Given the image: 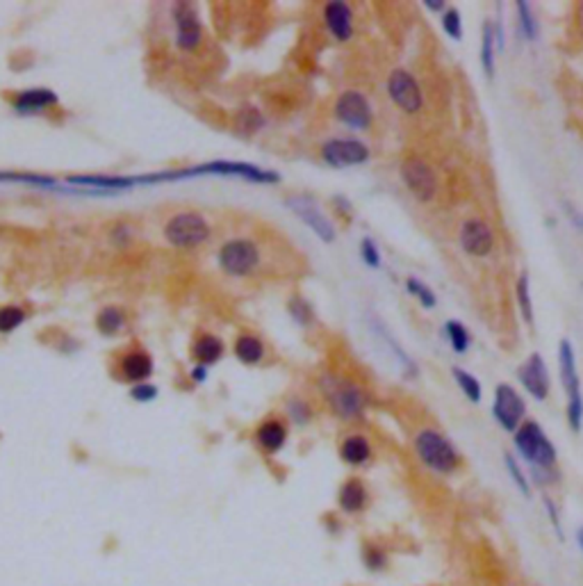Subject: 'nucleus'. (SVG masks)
I'll return each mask as SVG.
<instances>
[{"mask_svg": "<svg viewBox=\"0 0 583 586\" xmlns=\"http://www.w3.org/2000/svg\"><path fill=\"white\" fill-rule=\"evenodd\" d=\"M287 311H290L292 320L297 322L299 327H311L312 322H315V308L301 294H297V297H292L287 302Z\"/></svg>", "mask_w": 583, "mask_h": 586, "instance_id": "31", "label": "nucleus"}, {"mask_svg": "<svg viewBox=\"0 0 583 586\" xmlns=\"http://www.w3.org/2000/svg\"><path fill=\"white\" fill-rule=\"evenodd\" d=\"M287 416H290V420L294 422V425H308V422L312 420V408L311 404L306 402V399L301 398H294L287 402Z\"/></svg>", "mask_w": 583, "mask_h": 586, "instance_id": "37", "label": "nucleus"}, {"mask_svg": "<svg viewBox=\"0 0 583 586\" xmlns=\"http://www.w3.org/2000/svg\"><path fill=\"white\" fill-rule=\"evenodd\" d=\"M165 237L178 249H194L210 237V224L198 213H178L167 222Z\"/></svg>", "mask_w": 583, "mask_h": 586, "instance_id": "7", "label": "nucleus"}, {"mask_svg": "<svg viewBox=\"0 0 583 586\" xmlns=\"http://www.w3.org/2000/svg\"><path fill=\"white\" fill-rule=\"evenodd\" d=\"M338 452L342 464H347L349 468H362V466H368L374 456L372 443H369L368 436L362 434L344 436Z\"/></svg>", "mask_w": 583, "mask_h": 586, "instance_id": "19", "label": "nucleus"}, {"mask_svg": "<svg viewBox=\"0 0 583 586\" xmlns=\"http://www.w3.org/2000/svg\"><path fill=\"white\" fill-rule=\"evenodd\" d=\"M171 14H174L176 43H178L180 51H196L203 39V28L196 10L189 3H178V5H174Z\"/></svg>", "mask_w": 583, "mask_h": 586, "instance_id": "15", "label": "nucleus"}, {"mask_svg": "<svg viewBox=\"0 0 583 586\" xmlns=\"http://www.w3.org/2000/svg\"><path fill=\"white\" fill-rule=\"evenodd\" d=\"M25 322V311L19 306L0 308V333H10Z\"/></svg>", "mask_w": 583, "mask_h": 586, "instance_id": "36", "label": "nucleus"}, {"mask_svg": "<svg viewBox=\"0 0 583 586\" xmlns=\"http://www.w3.org/2000/svg\"><path fill=\"white\" fill-rule=\"evenodd\" d=\"M235 356L244 365H258L264 359V342L258 336L242 333L235 341Z\"/></svg>", "mask_w": 583, "mask_h": 586, "instance_id": "25", "label": "nucleus"}, {"mask_svg": "<svg viewBox=\"0 0 583 586\" xmlns=\"http://www.w3.org/2000/svg\"><path fill=\"white\" fill-rule=\"evenodd\" d=\"M237 176L249 183L258 185H276L281 183V174L272 169H263V167L253 165V162H235V160H215L205 162V165L187 167V169L176 171H162V180H178V178H192V176Z\"/></svg>", "mask_w": 583, "mask_h": 586, "instance_id": "4", "label": "nucleus"}, {"mask_svg": "<svg viewBox=\"0 0 583 586\" xmlns=\"http://www.w3.org/2000/svg\"><path fill=\"white\" fill-rule=\"evenodd\" d=\"M515 452L529 466V470H554L559 461L556 445L536 420H524L513 434Z\"/></svg>", "mask_w": 583, "mask_h": 586, "instance_id": "3", "label": "nucleus"}, {"mask_svg": "<svg viewBox=\"0 0 583 586\" xmlns=\"http://www.w3.org/2000/svg\"><path fill=\"white\" fill-rule=\"evenodd\" d=\"M57 105V94L51 90H25L14 99V110L21 114H34Z\"/></svg>", "mask_w": 583, "mask_h": 586, "instance_id": "21", "label": "nucleus"}, {"mask_svg": "<svg viewBox=\"0 0 583 586\" xmlns=\"http://www.w3.org/2000/svg\"><path fill=\"white\" fill-rule=\"evenodd\" d=\"M360 255H362V260H365V265L372 267V270H378V267L383 265L381 249H378V245L372 240V237H362Z\"/></svg>", "mask_w": 583, "mask_h": 586, "instance_id": "39", "label": "nucleus"}, {"mask_svg": "<svg viewBox=\"0 0 583 586\" xmlns=\"http://www.w3.org/2000/svg\"><path fill=\"white\" fill-rule=\"evenodd\" d=\"M333 204L342 215H351V204H349V199H344V197H333Z\"/></svg>", "mask_w": 583, "mask_h": 586, "instance_id": "43", "label": "nucleus"}, {"mask_svg": "<svg viewBox=\"0 0 583 586\" xmlns=\"http://www.w3.org/2000/svg\"><path fill=\"white\" fill-rule=\"evenodd\" d=\"M132 398L139 399V402H151L158 398V388L151 383H139V386L132 388Z\"/></svg>", "mask_w": 583, "mask_h": 586, "instance_id": "41", "label": "nucleus"}, {"mask_svg": "<svg viewBox=\"0 0 583 586\" xmlns=\"http://www.w3.org/2000/svg\"><path fill=\"white\" fill-rule=\"evenodd\" d=\"M443 30L454 42H458V39L463 37V19L456 7H447V10L443 12Z\"/></svg>", "mask_w": 583, "mask_h": 586, "instance_id": "38", "label": "nucleus"}, {"mask_svg": "<svg viewBox=\"0 0 583 586\" xmlns=\"http://www.w3.org/2000/svg\"><path fill=\"white\" fill-rule=\"evenodd\" d=\"M494 24L485 21L481 28V69L488 78H494Z\"/></svg>", "mask_w": 583, "mask_h": 586, "instance_id": "26", "label": "nucleus"}, {"mask_svg": "<svg viewBox=\"0 0 583 586\" xmlns=\"http://www.w3.org/2000/svg\"><path fill=\"white\" fill-rule=\"evenodd\" d=\"M527 416V404H524L522 395L515 390L511 383H499L494 388V402H492V418L503 431L515 434L520 425Z\"/></svg>", "mask_w": 583, "mask_h": 586, "instance_id": "8", "label": "nucleus"}, {"mask_svg": "<svg viewBox=\"0 0 583 586\" xmlns=\"http://www.w3.org/2000/svg\"><path fill=\"white\" fill-rule=\"evenodd\" d=\"M287 436H290V431H287L285 420L267 418L255 429V443L264 454H278L287 445Z\"/></svg>", "mask_w": 583, "mask_h": 586, "instance_id": "20", "label": "nucleus"}, {"mask_svg": "<svg viewBox=\"0 0 583 586\" xmlns=\"http://www.w3.org/2000/svg\"><path fill=\"white\" fill-rule=\"evenodd\" d=\"M321 160L333 169H347V167L365 165L369 160V147L356 138H333L321 144Z\"/></svg>", "mask_w": 583, "mask_h": 586, "instance_id": "9", "label": "nucleus"}, {"mask_svg": "<svg viewBox=\"0 0 583 586\" xmlns=\"http://www.w3.org/2000/svg\"><path fill=\"white\" fill-rule=\"evenodd\" d=\"M515 297H518L520 312H522L524 322L529 327H533V299H531V283H529V274L522 272L518 279V285H515Z\"/></svg>", "mask_w": 583, "mask_h": 586, "instance_id": "30", "label": "nucleus"}, {"mask_svg": "<svg viewBox=\"0 0 583 586\" xmlns=\"http://www.w3.org/2000/svg\"><path fill=\"white\" fill-rule=\"evenodd\" d=\"M406 290H408L410 297H415L419 303H422V308H435L437 303L435 293H433L424 281H419L417 276H408V279H406Z\"/></svg>", "mask_w": 583, "mask_h": 586, "instance_id": "33", "label": "nucleus"}, {"mask_svg": "<svg viewBox=\"0 0 583 586\" xmlns=\"http://www.w3.org/2000/svg\"><path fill=\"white\" fill-rule=\"evenodd\" d=\"M324 25L330 37L338 42H349L353 37V12L342 0H333L324 7Z\"/></svg>", "mask_w": 583, "mask_h": 586, "instance_id": "18", "label": "nucleus"}, {"mask_svg": "<svg viewBox=\"0 0 583 586\" xmlns=\"http://www.w3.org/2000/svg\"><path fill=\"white\" fill-rule=\"evenodd\" d=\"M444 336H447L449 345H452V350L456 351V354H465L467 350H470V331H467V327L463 324V322L458 320H449L447 324H444Z\"/></svg>", "mask_w": 583, "mask_h": 586, "instance_id": "29", "label": "nucleus"}, {"mask_svg": "<svg viewBox=\"0 0 583 586\" xmlns=\"http://www.w3.org/2000/svg\"><path fill=\"white\" fill-rule=\"evenodd\" d=\"M260 246L249 237H235L228 240L219 249V265L228 276H251L260 267Z\"/></svg>", "mask_w": 583, "mask_h": 586, "instance_id": "6", "label": "nucleus"}, {"mask_svg": "<svg viewBox=\"0 0 583 586\" xmlns=\"http://www.w3.org/2000/svg\"><path fill=\"white\" fill-rule=\"evenodd\" d=\"M503 466H506L508 477L513 479V484L518 486V491L522 493L524 497H531V482H529L527 473L522 470L520 461L515 459L513 454H503Z\"/></svg>", "mask_w": 583, "mask_h": 586, "instance_id": "32", "label": "nucleus"}, {"mask_svg": "<svg viewBox=\"0 0 583 586\" xmlns=\"http://www.w3.org/2000/svg\"><path fill=\"white\" fill-rule=\"evenodd\" d=\"M369 488L360 477H349L338 488V509L344 515H360L369 506Z\"/></svg>", "mask_w": 583, "mask_h": 586, "instance_id": "17", "label": "nucleus"}, {"mask_svg": "<svg viewBox=\"0 0 583 586\" xmlns=\"http://www.w3.org/2000/svg\"><path fill=\"white\" fill-rule=\"evenodd\" d=\"M378 336H381L383 341H386V345L390 347V351H395V356H397V359H399V363L404 365L406 374H410V377H415V374H417V365H415V360L410 359L408 354H406L404 347H401L399 342H397L395 338H392L390 333H387V329L381 327V324H378Z\"/></svg>", "mask_w": 583, "mask_h": 586, "instance_id": "35", "label": "nucleus"}, {"mask_svg": "<svg viewBox=\"0 0 583 586\" xmlns=\"http://www.w3.org/2000/svg\"><path fill=\"white\" fill-rule=\"evenodd\" d=\"M401 180H404V185L415 199L422 201V204H428V201L435 199L437 178L422 158H408L401 165Z\"/></svg>", "mask_w": 583, "mask_h": 586, "instance_id": "13", "label": "nucleus"}, {"mask_svg": "<svg viewBox=\"0 0 583 586\" xmlns=\"http://www.w3.org/2000/svg\"><path fill=\"white\" fill-rule=\"evenodd\" d=\"M320 388L329 408L338 418H342L347 422H356L365 418L368 395H365V390L353 379L329 372L320 379Z\"/></svg>", "mask_w": 583, "mask_h": 586, "instance_id": "1", "label": "nucleus"}, {"mask_svg": "<svg viewBox=\"0 0 583 586\" xmlns=\"http://www.w3.org/2000/svg\"><path fill=\"white\" fill-rule=\"evenodd\" d=\"M415 456L419 459V464L426 470L435 475H454L461 468V454H458L456 445L437 429H422L413 440Z\"/></svg>", "mask_w": 583, "mask_h": 586, "instance_id": "2", "label": "nucleus"}, {"mask_svg": "<svg viewBox=\"0 0 583 586\" xmlns=\"http://www.w3.org/2000/svg\"><path fill=\"white\" fill-rule=\"evenodd\" d=\"M559 365H560V381H563L565 395H568V425L572 431H581L583 427L581 379H578V372H577V356H574V347L568 338H563L559 345Z\"/></svg>", "mask_w": 583, "mask_h": 586, "instance_id": "5", "label": "nucleus"}, {"mask_svg": "<svg viewBox=\"0 0 583 586\" xmlns=\"http://www.w3.org/2000/svg\"><path fill=\"white\" fill-rule=\"evenodd\" d=\"M424 5H426V10H431V12H444V10H447V5H444L443 0H426Z\"/></svg>", "mask_w": 583, "mask_h": 586, "instance_id": "44", "label": "nucleus"}, {"mask_svg": "<svg viewBox=\"0 0 583 586\" xmlns=\"http://www.w3.org/2000/svg\"><path fill=\"white\" fill-rule=\"evenodd\" d=\"M545 511H547V515H550V523H551V527H554V532L556 534H559V539L563 541L565 539V534H563V525H560V515H559V511H556V504H554V500H551V497H547L545 495Z\"/></svg>", "mask_w": 583, "mask_h": 586, "instance_id": "40", "label": "nucleus"}, {"mask_svg": "<svg viewBox=\"0 0 583 586\" xmlns=\"http://www.w3.org/2000/svg\"><path fill=\"white\" fill-rule=\"evenodd\" d=\"M387 94L395 101L397 108H401L408 114H417L424 108V94L419 87L417 78L406 69H395L387 76Z\"/></svg>", "mask_w": 583, "mask_h": 586, "instance_id": "11", "label": "nucleus"}, {"mask_svg": "<svg viewBox=\"0 0 583 586\" xmlns=\"http://www.w3.org/2000/svg\"><path fill=\"white\" fill-rule=\"evenodd\" d=\"M123 324H126V317H123V312L119 308H105V311L99 312V320H96V327L105 336L117 333L119 329H123Z\"/></svg>", "mask_w": 583, "mask_h": 586, "instance_id": "34", "label": "nucleus"}, {"mask_svg": "<svg viewBox=\"0 0 583 586\" xmlns=\"http://www.w3.org/2000/svg\"><path fill=\"white\" fill-rule=\"evenodd\" d=\"M454 379H456L461 393L465 395L472 404L481 402V398H483V386H481V381L474 377V374H470L463 368H454Z\"/></svg>", "mask_w": 583, "mask_h": 586, "instance_id": "28", "label": "nucleus"}, {"mask_svg": "<svg viewBox=\"0 0 583 586\" xmlns=\"http://www.w3.org/2000/svg\"><path fill=\"white\" fill-rule=\"evenodd\" d=\"M577 543H578V548H581V552H583V527H578V530H577Z\"/></svg>", "mask_w": 583, "mask_h": 586, "instance_id": "46", "label": "nucleus"}, {"mask_svg": "<svg viewBox=\"0 0 583 586\" xmlns=\"http://www.w3.org/2000/svg\"><path fill=\"white\" fill-rule=\"evenodd\" d=\"M194 359L201 365H212L224 356V342L216 336H210V333H203L192 347Z\"/></svg>", "mask_w": 583, "mask_h": 586, "instance_id": "24", "label": "nucleus"}, {"mask_svg": "<svg viewBox=\"0 0 583 586\" xmlns=\"http://www.w3.org/2000/svg\"><path fill=\"white\" fill-rule=\"evenodd\" d=\"M360 562L365 566V571L372 572V575H378V572L387 571V566H390V554L377 541H365L360 548Z\"/></svg>", "mask_w": 583, "mask_h": 586, "instance_id": "23", "label": "nucleus"}, {"mask_svg": "<svg viewBox=\"0 0 583 586\" xmlns=\"http://www.w3.org/2000/svg\"><path fill=\"white\" fill-rule=\"evenodd\" d=\"M565 213H568V217L572 219V226L581 228V231H583V213H578V210L572 208L569 204H565Z\"/></svg>", "mask_w": 583, "mask_h": 586, "instance_id": "42", "label": "nucleus"}, {"mask_svg": "<svg viewBox=\"0 0 583 586\" xmlns=\"http://www.w3.org/2000/svg\"><path fill=\"white\" fill-rule=\"evenodd\" d=\"M192 377H194V381H205V377H207V365L198 363L196 368H194Z\"/></svg>", "mask_w": 583, "mask_h": 586, "instance_id": "45", "label": "nucleus"}, {"mask_svg": "<svg viewBox=\"0 0 583 586\" xmlns=\"http://www.w3.org/2000/svg\"><path fill=\"white\" fill-rule=\"evenodd\" d=\"M515 10H518V30L524 34L527 42H536L538 34H540V25H538L531 5H529L527 0H520Z\"/></svg>", "mask_w": 583, "mask_h": 586, "instance_id": "27", "label": "nucleus"}, {"mask_svg": "<svg viewBox=\"0 0 583 586\" xmlns=\"http://www.w3.org/2000/svg\"><path fill=\"white\" fill-rule=\"evenodd\" d=\"M121 372L130 381H144L153 374V359L144 351H132L121 359Z\"/></svg>", "mask_w": 583, "mask_h": 586, "instance_id": "22", "label": "nucleus"}, {"mask_svg": "<svg viewBox=\"0 0 583 586\" xmlns=\"http://www.w3.org/2000/svg\"><path fill=\"white\" fill-rule=\"evenodd\" d=\"M461 246L470 255L483 258L494 249V233L483 219H467L461 226Z\"/></svg>", "mask_w": 583, "mask_h": 586, "instance_id": "16", "label": "nucleus"}, {"mask_svg": "<svg viewBox=\"0 0 583 586\" xmlns=\"http://www.w3.org/2000/svg\"><path fill=\"white\" fill-rule=\"evenodd\" d=\"M518 379L522 383V388L531 395L533 399L538 402H545L550 398V388H551V379H550V370H547L545 359H542L538 351H533L518 370Z\"/></svg>", "mask_w": 583, "mask_h": 586, "instance_id": "14", "label": "nucleus"}, {"mask_svg": "<svg viewBox=\"0 0 583 586\" xmlns=\"http://www.w3.org/2000/svg\"><path fill=\"white\" fill-rule=\"evenodd\" d=\"M335 119L351 130H368L374 121V110L362 91L347 90L335 101Z\"/></svg>", "mask_w": 583, "mask_h": 586, "instance_id": "10", "label": "nucleus"}, {"mask_svg": "<svg viewBox=\"0 0 583 586\" xmlns=\"http://www.w3.org/2000/svg\"><path fill=\"white\" fill-rule=\"evenodd\" d=\"M285 206L292 210V213L297 215V217L301 219V222L306 224V226L311 228L321 242L330 245V242L335 240L333 222L321 213L320 206H317L311 197H306V194H294V197H290V199L285 201Z\"/></svg>", "mask_w": 583, "mask_h": 586, "instance_id": "12", "label": "nucleus"}]
</instances>
